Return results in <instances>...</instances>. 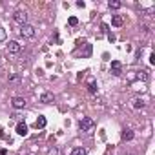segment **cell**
Masks as SVG:
<instances>
[{
	"mask_svg": "<svg viewBox=\"0 0 155 155\" xmlns=\"http://www.w3.org/2000/svg\"><path fill=\"white\" fill-rule=\"evenodd\" d=\"M20 35L24 38H33L37 35V29H35V26L31 24H26V26H20Z\"/></svg>",
	"mask_w": 155,
	"mask_h": 155,
	"instance_id": "cell-1",
	"label": "cell"
},
{
	"mask_svg": "<svg viewBox=\"0 0 155 155\" xmlns=\"http://www.w3.org/2000/svg\"><path fill=\"white\" fill-rule=\"evenodd\" d=\"M95 126V122H93V119H90V117H82L80 119V122H79V128H80V131H90L91 128Z\"/></svg>",
	"mask_w": 155,
	"mask_h": 155,
	"instance_id": "cell-2",
	"label": "cell"
},
{
	"mask_svg": "<svg viewBox=\"0 0 155 155\" xmlns=\"http://www.w3.org/2000/svg\"><path fill=\"white\" fill-rule=\"evenodd\" d=\"M13 20H15L17 24H20V26H26V24H27V13L22 11V9L15 11V15H13Z\"/></svg>",
	"mask_w": 155,
	"mask_h": 155,
	"instance_id": "cell-3",
	"label": "cell"
},
{
	"mask_svg": "<svg viewBox=\"0 0 155 155\" xmlns=\"http://www.w3.org/2000/svg\"><path fill=\"white\" fill-rule=\"evenodd\" d=\"M20 49H22V46L18 44L17 40H11L9 44H7V51L9 53H13V55H17V53H20Z\"/></svg>",
	"mask_w": 155,
	"mask_h": 155,
	"instance_id": "cell-4",
	"label": "cell"
},
{
	"mask_svg": "<svg viewBox=\"0 0 155 155\" xmlns=\"http://www.w3.org/2000/svg\"><path fill=\"white\" fill-rule=\"evenodd\" d=\"M111 73H113L115 77H120V75H122V66H120L119 60H113V62H111Z\"/></svg>",
	"mask_w": 155,
	"mask_h": 155,
	"instance_id": "cell-5",
	"label": "cell"
},
{
	"mask_svg": "<svg viewBox=\"0 0 155 155\" xmlns=\"http://www.w3.org/2000/svg\"><path fill=\"white\" fill-rule=\"evenodd\" d=\"M11 106L15 108V109H22L26 106V101L22 97H13V101H11Z\"/></svg>",
	"mask_w": 155,
	"mask_h": 155,
	"instance_id": "cell-6",
	"label": "cell"
},
{
	"mask_svg": "<svg viewBox=\"0 0 155 155\" xmlns=\"http://www.w3.org/2000/svg\"><path fill=\"white\" fill-rule=\"evenodd\" d=\"M133 137H135V133H133V130H130V128H126V130H122V133H120V139L122 140H133Z\"/></svg>",
	"mask_w": 155,
	"mask_h": 155,
	"instance_id": "cell-7",
	"label": "cell"
},
{
	"mask_svg": "<svg viewBox=\"0 0 155 155\" xmlns=\"http://www.w3.org/2000/svg\"><path fill=\"white\" fill-rule=\"evenodd\" d=\"M40 102H44V104L55 102V95H53V93H42V95H40Z\"/></svg>",
	"mask_w": 155,
	"mask_h": 155,
	"instance_id": "cell-8",
	"label": "cell"
},
{
	"mask_svg": "<svg viewBox=\"0 0 155 155\" xmlns=\"http://www.w3.org/2000/svg\"><path fill=\"white\" fill-rule=\"evenodd\" d=\"M122 24H124V18H122V15H113V18H111V26L120 27Z\"/></svg>",
	"mask_w": 155,
	"mask_h": 155,
	"instance_id": "cell-9",
	"label": "cell"
},
{
	"mask_svg": "<svg viewBox=\"0 0 155 155\" xmlns=\"http://www.w3.org/2000/svg\"><path fill=\"white\" fill-rule=\"evenodd\" d=\"M17 133L18 135H27V124L26 122H18L17 124Z\"/></svg>",
	"mask_w": 155,
	"mask_h": 155,
	"instance_id": "cell-10",
	"label": "cell"
},
{
	"mask_svg": "<svg viewBox=\"0 0 155 155\" xmlns=\"http://www.w3.org/2000/svg\"><path fill=\"white\" fill-rule=\"evenodd\" d=\"M108 7H109V9H120V7H122V2H119V0H109V2H108Z\"/></svg>",
	"mask_w": 155,
	"mask_h": 155,
	"instance_id": "cell-11",
	"label": "cell"
},
{
	"mask_svg": "<svg viewBox=\"0 0 155 155\" xmlns=\"http://www.w3.org/2000/svg\"><path fill=\"white\" fill-rule=\"evenodd\" d=\"M131 106L133 108H144V101H143V98H133V101H131Z\"/></svg>",
	"mask_w": 155,
	"mask_h": 155,
	"instance_id": "cell-12",
	"label": "cell"
},
{
	"mask_svg": "<svg viewBox=\"0 0 155 155\" xmlns=\"http://www.w3.org/2000/svg\"><path fill=\"white\" fill-rule=\"evenodd\" d=\"M86 153H88V151L84 150L82 146H77V148H73V150H71V155H86Z\"/></svg>",
	"mask_w": 155,
	"mask_h": 155,
	"instance_id": "cell-13",
	"label": "cell"
},
{
	"mask_svg": "<svg viewBox=\"0 0 155 155\" xmlns=\"http://www.w3.org/2000/svg\"><path fill=\"white\" fill-rule=\"evenodd\" d=\"M88 91H90V93H97V82H95L93 79L88 82Z\"/></svg>",
	"mask_w": 155,
	"mask_h": 155,
	"instance_id": "cell-14",
	"label": "cell"
},
{
	"mask_svg": "<svg viewBox=\"0 0 155 155\" xmlns=\"http://www.w3.org/2000/svg\"><path fill=\"white\" fill-rule=\"evenodd\" d=\"M35 126H37V128H44V126H46V117H38L37 119V122H35Z\"/></svg>",
	"mask_w": 155,
	"mask_h": 155,
	"instance_id": "cell-15",
	"label": "cell"
},
{
	"mask_svg": "<svg viewBox=\"0 0 155 155\" xmlns=\"http://www.w3.org/2000/svg\"><path fill=\"white\" fill-rule=\"evenodd\" d=\"M48 155H60V151H59V148H57V146H53V148H49V150H48Z\"/></svg>",
	"mask_w": 155,
	"mask_h": 155,
	"instance_id": "cell-16",
	"label": "cell"
},
{
	"mask_svg": "<svg viewBox=\"0 0 155 155\" xmlns=\"http://www.w3.org/2000/svg\"><path fill=\"white\" fill-rule=\"evenodd\" d=\"M68 24H69V26H77V24H79V18H77V17H69Z\"/></svg>",
	"mask_w": 155,
	"mask_h": 155,
	"instance_id": "cell-17",
	"label": "cell"
},
{
	"mask_svg": "<svg viewBox=\"0 0 155 155\" xmlns=\"http://www.w3.org/2000/svg\"><path fill=\"white\" fill-rule=\"evenodd\" d=\"M2 40H6V29H4V27H0V42H2Z\"/></svg>",
	"mask_w": 155,
	"mask_h": 155,
	"instance_id": "cell-18",
	"label": "cell"
},
{
	"mask_svg": "<svg viewBox=\"0 0 155 155\" xmlns=\"http://www.w3.org/2000/svg\"><path fill=\"white\" fill-rule=\"evenodd\" d=\"M140 79H143V80H148V75H146V71H140V75H139Z\"/></svg>",
	"mask_w": 155,
	"mask_h": 155,
	"instance_id": "cell-19",
	"label": "cell"
},
{
	"mask_svg": "<svg viewBox=\"0 0 155 155\" xmlns=\"http://www.w3.org/2000/svg\"><path fill=\"white\" fill-rule=\"evenodd\" d=\"M9 80H11V82H15V80H18V77H17V75H9Z\"/></svg>",
	"mask_w": 155,
	"mask_h": 155,
	"instance_id": "cell-20",
	"label": "cell"
},
{
	"mask_svg": "<svg viewBox=\"0 0 155 155\" xmlns=\"http://www.w3.org/2000/svg\"><path fill=\"white\" fill-rule=\"evenodd\" d=\"M26 155H33V153H26Z\"/></svg>",
	"mask_w": 155,
	"mask_h": 155,
	"instance_id": "cell-21",
	"label": "cell"
}]
</instances>
